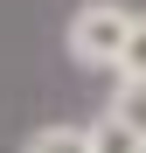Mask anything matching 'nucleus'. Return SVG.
Masks as SVG:
<instances>
[{"mask_svg":"<svg viewBox=\"0 0 146 153\" xmlns=\"http://www.w3.org/2000/svg\"><path fill=\"white\" fill-rule=\"evenodd\" d=\"M125 28H132V7H118V0H84L77 14H70L63 28V49L77 70H111L118 49H125Z\"/></svg>","mask_w":146,"mask_h":153,"instance_id":"obj_1","label":"nucleus"},{"mask_svg":"<svg viewBox=\"0 0 146 153\" xmlns=\"http://www.w3.org/2000/svg\"><path fill=\"white\" fill-rule=\"evenodd\" d=\"M21 153H90V125H63V118H49V125H35V132L21 139Z\"/></svg>","mask_w":146,"mask_h":153,"instance_id":"obj_2","label":"nucleus"},{"mask_svg":"<svg viewBox=\"0 0 146 153\" xmlns=\"http://www.w3.org/2000/svg\"><path fill=\"white\" fill-rule=\"evenodd\" d=\"M104 118H118L125 132H139V139H146V76H118V91H111Z\"/></svg>","mask_w":146,"mask_h":153,"instance_id":"obj_3","label":"nucleus"},{"mask_svg":"<svg viewBox=\"0 0 146 153\" xmlns=\"http://www.w3.org/2000/svg\"><path fill=\"white\" fill-rule=\"evenodd\" d=\"M90 153H146V139L125 132L118 118H97V125H90Z\"/></svg>","mask_w":146,"mask_h":153,"instance_id":"obj_4","label":"nucleus"},{"mask_svg":"<svg viewBox=\"0 0 146 153\" xmlns=\"http://www.w3.org/2000/svg\"><path fill=\"white\" fill-rule=\"evenodd\" d=\"M111 76H146V14H132V28H125V49H118Z\"/></svg>","mask_w":146,"mask_h":153,"instance_id":"obj_5","label":"nucleus"}]
</instances>
